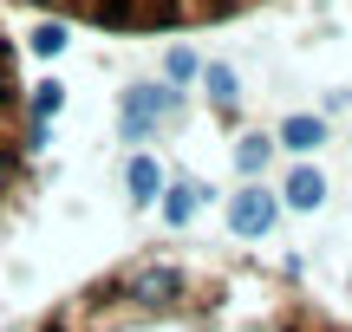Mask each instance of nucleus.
Returning <instances> with one entry per match:
<instances>
[{
    "label": "nucleus",
    "instance_id": "4",
    "mask_svg": "<svg viewBox=\"0 0 352 332\" xmlns=\"http://www.w3.org/2000/svg\"><path fill=\"white\" fill-rule=\"evenodd\" d=\"M170 111H176V91H170V85H131V91H124V137L144 143Z\"/></svg>",
    "mask_w": 352,
    "mask_h": 332
},
{
    "label": "nucleus",
    "instance_id": "7",
    "mask_svg": "<svg viewBox=\"0 0 352 332\" xmlns=\"http://www.w3.org/2000/svg\"><path fill=\"white\" fill-rule=\"evenodd\" d=\"M124 189H131V202H157V195H164V163H157V156H131L124 163Z\"/></svg>",
    "mask_w": 352,
    "mask_h": 332
},
{
    "label": "nucleus",
    "instance_id": "10",
    "mask_svg": "<svg viewBox=\"0 0 352 332\" xmlns=\"http://www.w3.org/2000/svg\"><path fill=\"white\" fill-rule=\"evenodd\" d=\"M267 156H274V137H261V130L235 143V169H241V176H261V169H267Z\"/></svg>",
    "mask_w": 352,
    "mask_h": 332
},
{
    "label": "nucleus",
    "instance_id": "5",
    "mask_svg": "<svg viewBox=\"0 0 352 332\" xmlns=\"http://www.w3.org/2000/svg\"><path fill=\"white\" fill-rule=\"evenodd\" d=\"M274 215H280V202L261 189V182H248V189L228 195V228H235L241 241H261V235L274 228Z\"/></svg>",
    "mask_w": 352,
    "mask_h": 332
},
{
    "label": "nucleus",
    "instance_id": "8",
    "mask_svg": "<svg viewBox=\"0 0 352 332\" xmlns=\"http://www.w3.org/2000/svg\"><path fill=\"white\" fill-rule=\"evenodd\" d=\"M196 209H202V189H196V182H164V222H170V228H189Z\"/></svg>",
    "mask_w": 352,
    "mask_h": 332
},
{
    "label": "nucleus",
    "instance_id": "2",
    "mask_svg": "<svg viewBox=\"0 0 352 332\" xmlns=\"http://www.w3.org/2000/svg\"><path fill=\"white\" fill-rule=\"evenodd\" d=\"M52 20H85L111 33H151V26H196V20H228L254 0H20Z\"/></svg>",
    "mask_w": 352,
    "mask_h": 332
},
{
    "label": "nucleus",
    "instance_id": "12",
    "mask_svg": "<svg viewBox=\"0 0 352 332\" xmlns=\"http://www.w3.org/2000/svg\"><path fill=\"white\" fill-rule=\"evenodd\" d=\"M33 52H39V59H59V52H65V20L33 26Z\"/></svg>",
    "mask_w": 352,
    "mask_h": 332
},
{
    "label": "nucleus",
    "instance_id": "1",
    "mask_svg": "<svg viewBox=\"0 0 352 332\" xmlns=\"http://www.w3.org/2000/svg\"><path fill=\"white\" fill-rule=\"evenodd\" d=\"M26 332H346L287 274L248 261L131 254Z\"/></svg>",
    "mask_w": 352,
    "mask_h": 332
},
{
    "label": "nucleus",
    "instance_id": "11",
    "mask_svg": "<svg viewBox=\"0 0 352 332\" xmlns=\"http://www.w3.org/2000/svg\"><path fill=\"white\" fill-rule=\"evenodd\" d=\"M202 91H209L222 111H235V98H241V91H235V72H228V65H202Z\"/></svg>",
    "mask_w": 352,
    "mask_h": 332
},
{
    "label": "nucleus",
    "instance_id": "3",
    "mask_svg": "<svg viewBox=\"0 0 352 332\" xmlns=\"http://www.w3.org/2000/svg\"><path fill=\"white\" fill-rule=\"evenodd\" d=\"M39 124L26 111V78H20V52H13L7 26H0V209L13 202V189L26 182V163H33Z\"/></svg>",
    "mask_w": 352,
    "mask_h": 332
},
{
    "label": "nucleus",
    "instance_id": "9",
    "mask_svg": "<svg viewBox=\"0 0 352 332\" xmlns=\"http://www.w3.org/2000/svg\"><path fill=\"white\" fill-rule=\"evenodd\" d=\"M280 195H287V209H320L327 202V176H320V169H294Z\"/></svg>",
    "mask_w": 352,
    "mask_h": 332
},
{
    "label": "nucleus",
    "instance_id": "6",
    "mask_svg": "<svg viewBox=\"0 0 352 332\" xmlns=\"http://www.w3.org/2000/svg\"><path fill=\"white\" fill-rule=\"evenodd\" d=\"M274 143H280V150H294V156H314L320 143H327V117H314V111H294V117H280Z\"/></svg>",
    "mask_w": 352,
    "mask_h": 332
},
{
    "label": "nucleus",
    "instance_id": "13",
    "mask_svg": "<svg viewBox=\"0 0 352 332\" xmlns=\"http://www.w3.org/2000/svg\"><path fill=\"white\" fill-rule=\"evenodd\" d=\"M164 72H170V78H189V72H196V52H189V46H170Z\"/></svg>",
    "mask_w": 352,
    "mask_h": 332
}]
</instances>
